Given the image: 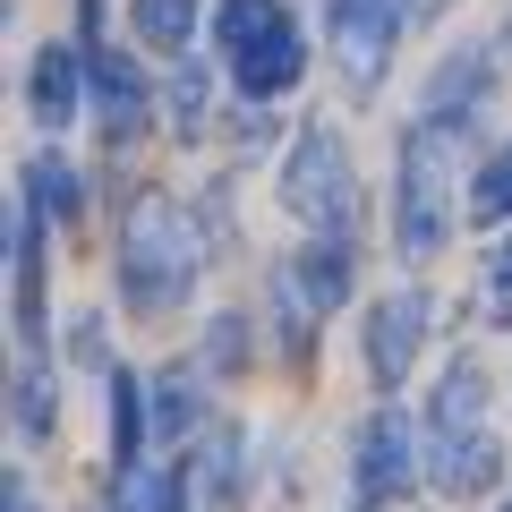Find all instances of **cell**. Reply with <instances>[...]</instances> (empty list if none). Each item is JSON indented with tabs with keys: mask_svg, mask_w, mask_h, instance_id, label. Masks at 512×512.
I'll list each match as a JSON object with an SVG mask.
<instances>
[{
	"mask_svg": "<svg viewBox=\"0 0 512 512\" xmlns=\"http://www.w3.org/2000/svg\"><path fill=\"white\" fill-rule=\"evenodd\" d=\"M470 205H478V222H512V146L470 180Z\"/></svg>",
	"mask_w": 512,
	"mask_h": 512,
	"instance_id": "20",
	"label": "cell"
},
{
	"mask_svg": "<svg viewBox=\"0 0 512 512\" xmlns=\"http://www.w3.org/2000/svg\"><path fill=\"white\" fill-rule=\"evenodd\" d=\"M214 43L248 103H282L308 77V35H299V18L282 0H214Z\"/></svg>",
	"mask_w": 512,
	"mask_h": 512,
	"instance_id": "4",
	"label": "cell"
},
{
	"mask_svg": "<svg viewBox=\"0 0 512 512\" xmlns=\"http://www.w3.org/2000/svg\"><path fill=\"white\" fill-rule=\"evenodd\" d=\"M419 427H427V478H436V495L478 504V495L495 487V470H504V444H495V427H487V367L444 359Z\"/></svg>",
	"mask_w": 512,
	"mask_h": 512,
	"instance_id": "1",
	"label": "cell"
},
{
	"mask_svg": "<svg viewBox=\"0 0 512 512\" xmlns=\"http://www.w3.org/2000/svg\"><path fill=\"white\" fill-rule=\"evenodd\" d=\"M205 94H214V77H205V69L171 77V128H180V137H205Z\"/></svg>",
	"mask_w": 512,
	"mask_h": 512,
	"instance_id": "21",
	"label": "cell"
},
{
	"mask_svg": "<svg viewBox=\"0 0 512 512\" xmlns=\"http://www.w3.org/2000/svg\"><path fill=\"white\" fill-rule=\"evenodd\" d=\"M26 188H35V205H43L52 222H77V214H86V180H77L60 154H35V163H26Z\"/></svg>",
	"mask_w": 512,
	"mask_h": 512,
	"instance_id": "16",
	"label": "cell"
},
{
	"mask_svg": "<svg viewBox=\"0 0 512 512\" xmlns=\"http://www.w3.org/2000/svg\"><path fill=\"white\" fill-rule=\"evenodd\" d=\"M487 94H495V60L470 43V52H453L436 69V86H427L419 111H427V120H453V128H478V120H487Z\"/></svg>",
	"mask_w": 512,
	"mask_h": 512,
	"instance_id": "12",
	"label": "cell"
},
{
	"mask_svg": "<svg viewBox=\"0 0 512 512\" xmlns=\"http://www.w3.org/2000/svg\"><path fill=\"white\" fill-rule=\"evenodd\" d=\"M197 487L214 495V504L239 495V427H214V444H205V461H197Z\"/></svg>",
	"mask_w": 512,
	"mask_h": 512,
	"instance_id": "19",
	"label": "cell"
},
{
	"mask_svg": "<svg viewBox=\"0 0 512 512\" xmlns=\"http://www.w3.org/2000/svg\"><path fill=\"white\" fill-rule=\"evenodd\" d=\"M86 77H94V60H77V43H43L35 69H26V103H35V120L43 128H69L77 103H94Z\"/></svg>",
	"mask_w": 512,
	"mask_h": 512,
	"instance_id": "10",
	"label": "cell"
},
{
	"mask_svg": "<svg viewBox=\"0 0 512 512\" xmlns=\"http://www.w3.org/2000/svg\"><path fill=\"white\" fill-rule=\"evenodd\" d=\"M137 35H146L154 52H180V43L197 35V0H137Z\"/></svg>",
	"mask_w": 512,
	"mask_h": 512,
	"instance_id": "17",
	"label": "cell"
},
{
	"mask_svg": "<svg viewBox=\"0 0 512 512\" xmlns=\"http://www.w3.org/2000/svg\"><path fill=\"white\" fill-rule=\"evenodd\" d=\"M478 146V128H453V120H410L402 128V188H393V248L410 265L453 239V180H461V154Z\"/></svg>",
	"mask_w": 512,
	"mask_h": 512,
	"instance_id": "3",
	"label": "cell"
},
{
	"mask_svg": "<svg viewBox=\"0 0 512 512\" xmlns=\"http://www.w3.org/2000/svg\"><path fill=\"white\" fill-rule=\"evenodd\" d=\"M239 333H248V325H239V316H222V325L205 333V359H214V367H239Z\"/></svg>",
	"mask_w": 512,
	"mask_h": 512,
	"instance_id": "22",
	"label": "cell"
},
{
	"mask_svg": "<svg viewBox=\"0 0 512 512\" xmlns=\"http://www.w3.org/2000/svg\"><path fill=\"white\" fill-rule=\"evenodd\" d=\"M94 120H103V137L111 146H128V137H137V128H146V77H137V60L128 52H103V43H94Z\"/></svg>",
	"mask_w": 512,
	"mask_h": 512,
	"instance_id": "11",
	"label": "cell"
},
{
	"mask_svg": "<svg viewBox=\"0 0 512 512\" xmlns=\"http://www.w3.org/2000/svg\"><path fill=\"white\" fill-rule=\"evenodd\" d=\"M205 274V222L180 197H137L120 222V299L137 316H163Z\"/></svg>",
	"mask_w": 512,
	"mask_h": 512,
	"instance_id": "2",
	"label": "cell"
},
{
	"mask_svg": "<svg viewBox=\"0 0 512 512\" xmlns=\"http://www.w3.org/2000/svg\"><path fill=\"white\" fill-rule=\"evenodd\" d=\"M504 43H512V26H504Z\"/></svg>",
	"mask_w": 512,
	"mask_h": 512,
	"instance_id": "25",
	"label": "cell"
},
{
	"mask_svg": "<svg viewBox=\"0 0 512 512\" xmlns=\"http://www.w3.org/2000/svg\"><path fill=\"white\" fill-rule=\"evenodd\" d=\"M0 512H35V495H26V478H9V495H0Z\"/></svg>",
	"mask_w": 512,
	"mask_h": 512,
	"instance_id": "23",
	"label": "cell"
},
{
	"mask_svg": "<svg viewBox=\"0 0 512 512\" xmlns=\"http://www.w3.org/2000/svg\"><path fill=\"white\" fill-rule=\"evenodd\" d=\"M274 282H282V291H299V308H308V316H333L350 299V282H359V239H308L291 265H274Z\"/></svg>",
	"mask_w": 512,
	"mask_h": 512,
	"instance_id": "9",
	"label": "cell"
},
{
	"mask_svg": "<svg viewBox=\"0 0 512 512\" xmlns=\"http://www.w3.org/2000/svg\"><path fill=\"white\" fill-rule=\"evenodd\" d=\"M9 402H18V436L26 444L52 436V367H43V350H18V384H9Z\"/></svg>",
	"mask_w": 512,
	"mask_h": 512,
	"instance_id": "15",
	"label": "cell"
},
{
	"mask_svg": "<svg viewBox=\"0 0 512 512\" xmlns=\"http://www.w3.org/2000/svg\"><path fill=\"white\" fill-rule=\"evenodd\" d=\"M478 316H487L495 333L512 325V239H495L487 265H478Z\"/></svg>",
	"mask_w": 512,
	"mask_h": 512,
	"instance_id": "18",
	"label": "cell"
},
{
	"mask_svg": "<svg viewBox=\"0 0 512 512\" xmlns=\"http://www.w3.org/2000/svg\"><path fill=\"white\" fill-rule=\"evenodd\" d=\"M111 512H188V478L163 470V461L111 470Z\"/></svg>",
	"mask_w": 512,
	"mask_h": 512,
	"instance_id": "14",
	"label": "cell"
},
{
	"mask_svg": "<svg viewBox=\"0 0 512 512\" xmlns=\"http://www.w3.org/2000/svg\"><path fill=\"white\" fill-rule=\"evenodd\" d=\"M333 18V52H342V77L350 94H376L384 69H393V35H402V0H325Z\"/></svg>",
	"mask_w": 512,
	"mask_h": 512,
	"instance_id": "7",
	"label": "cell"
},
{
	"mask_svg": "<svg viewBox=\"0 0 512 512\" xmlns=\"http://www.w3.org/2000/svg\"><path fill=\"white\" fill-rule=\"evenodd\" d=\"M282 205H291L316 239H359V171H350L333 120H308L299 146L282 154Z\"/></svg>",
	"mask_w": 512,
	"mask_h": 512,
	"instance_id": "5",
	"label": "cell"
},
{
	"mask_svg": "<svg viewBox=\"0 0 512 512\" xmlns=\"http://www.w3.org/2000/svg\"><path fill=\"white\" fill-rule=\"evenodd\" d=\"M146 410H154V444H180L205 427V393H197V367H163L146 384Z\"/></svg>",
	"mask_w": 512,
	"mask_h": 512,
	"instance_id": "13",
	"label": "cell"
},
{
	"mask_svg": "<svg viewBox=\"0 0 512 512\" xmlns=\"http://www.w3.org/2000/svg\"><path fill=\"white\" fill-rule=\"evenodd\" d=\"M427 325H436V299L410 282V291H384L376 308H367V376L384 384V393H402L410 367H419L427 350Z\"/></svg>",
	"mask_w": 512,
	"mask_h": 512,
	"instance_id": "8",
	"label": "cell"
},
{
	"mask_svg": "<svg viewBox=\"0 0 512 512\" xmlns=\"http://www.w3.org/2000/svg\"><path fill=\"white\" fill-rule=\"evenodd\" d=\"M402 9H410L419 26H427V18H444V0H402Z\"/></svg>",
	"mask_w": 512,
	"mask_h": 512,
	"instance_id": "24",
	"label": "cell"
},
{
	"mask_svg": "<svg viewBox=\"0 0 512 512\" xmlns=\"http://www.w3.org/2000/svg\"><path fill=\"white\" fill-rule=\"evenodd\" d=\"M419 461H427V427L384 402L359 427V444H350V495H359V512H384L393 495H410L419 487Z\"/></svg>",
	"mask_w": 512,
	"mask_h": 512,
	"instance_id": "6",
	"label": "cell"
}]
</instances>
